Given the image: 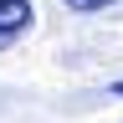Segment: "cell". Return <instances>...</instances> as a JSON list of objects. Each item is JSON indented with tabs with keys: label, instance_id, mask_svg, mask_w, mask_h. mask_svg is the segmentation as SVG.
<instances>
[{
	"label": "cell",
	"instance_id": "6da1fadb",
	"mask_svg": "<svg viewBox=\"0 0 123 123\" xmlns=\"http://www.w3.org/2000/svg\"><path fill=\"white\" fill-rule=\"evenodd\" d=\"M31 21H36V5H31V0H0V51H5L15 36H26Z\"/></svg>",
	"mask_w": 123,
	"mask_h": 123
},
{
	"label": "cell",
	"instance_id": "3957f363",
	"mask_svg": "<svg viewBox=\"0 0 123 123\" xmlns=\"http://www.w3.org/2000/svg\"><path fill=\"white\" fill-rule=\"evenodd\" d=\"M113 92H118V98H123V82H118V87H113Z\"/></svg>",
	"mask_w": 123,
	"mask_h": 123
},
{
	"label": "cell",
	"instance_id": "7a4b0ae2",
	"mask_svg": "<svg viewBox=\"0 0 123 123\" xmlns=\"http://www.w3.org/2000/svg\"><path fill=\"white\" fill-rule=\"evenodd\" d=\"M103 5H113V0H67V10H103Z\"/></svg>",
	"mask_w": 123,
	"mask_h": 123
}]
</instances>
